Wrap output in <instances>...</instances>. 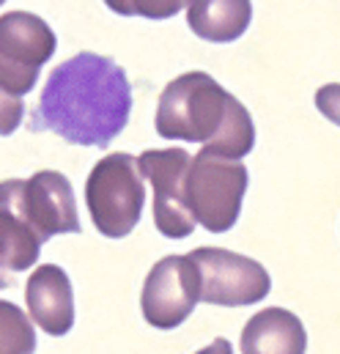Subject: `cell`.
<instances>
[{
  "instance_id": "6da1fadb",
  "label": "cell",
  "mask_w": 340,
  "mask_h": 354,
  "mask_svg": "<svg viewBox=\"0 0 340 354\" xmlns=\"http://www.w3.org/2000/svg\"><path fill=\"white\" fill-rule=\"evenodd\" d=\"M129 113L126 72L104 55L77 53L50 72L30 127L50 129L75 146L107 149L129 124Z\"/></svg>"
},
{
  "instance_id": "7a4b0ae2",
  "label": "cell",
  "mask_w": 340,
  "mask_h": 354,
  "mask_svg": "<svg viewBox=\"0 0 340 354\" xmlns=\"http://www.w3.org/2000/svg\"><path fill=\"white\" fill-rule=\"evenodd\" d=\"M154 129L165 140L200 143L203 151L228 160L247 157L255 146L253 115L206 72L170 80L157 102Z\"/></svg>"
},
{
  "instance_id": "3957f363",
  "label": "cell",
  "mask_w": 340,
  "mask_h": 354,
  "mask_svg": "<svg viewBox=\"0 0 340 354\" xmlns=\"http://www.w3.org/2000/svg\"><path fill=\"white\" fill-rule=\"evenodd\" d=\"M85 206L93 228L107 239L129 236L146 206V184L138 157L115 151L102 157L85 178Z\"/></svg>"
},
{
  "instance_id": "277c9868",
  "label": "cell",
  "mask_w": 340,
  "mask_h": 354,
  "mask_svg": "<svg viewBox=\"0 0 340 354\" xmlns=\"http://www.w3.org/2000/svg\"><path fill=\"white\" fill-rule=\"evenodd\" d=\"M247 184L250 174L239 160H228L200 149V154L192 157L184 181L187 209L192 220L211 234L231 231L242 214Z\"/></svg>"
},
{
  "instance_id": "5b68a950",
  "label": "cell",
  "mask_w": 340,
  "mask_h": 354,
  "mask_svg": "<svg viewBox=\"0 0 340 354\" xmlns=\"http://www.w3.org/2000/svg\"><path fill=\"white\" fill-rule=\"evenodd\" d=\"M55 47V30L39 14L6 11L0 17V88L19 99L28 96Z\"/></svg>"
},
{
  "instance_id": "8992f818",
  "label": "cell",
  "mask_w": 340,
  "mask_h": 354,
  "mask_svg": "<svg viewBox=\"0 0 340 354\" xmlns=\"http://www.w3.org/2000/svg\"><path fill=\"white\" fill-rule=\"evenodd\" d=\"M200 277V299L223 308L263 302L272 291V277L255 259L225 248H195L189 253Z\"/></svg>"
},
{
  "instance_id": "52a82bcc",
  "label": "cell",
  "mask_w": 340,
  "mask_h": 354,
  "mask_svg": "<svg viewBox=\"0 0 340 354\" xmlns=\"http://www.w3.org/2000/svg\"><path fill=\"white\" fill-rule=\"evenodd\" d=\"M200 302V277L189 256H165L151 266L140 294L143 319L157 330H176Z\"/></svg>"
},
{
  "instance_id": "ba28073f",
  "label": "cell",
  "mask_w": 340,
  "mask_h": 354,
  "mask_svg": "<svg viewBox=\"0 0 340 354\" xmlns=\"http://www.w3.org/2000/svg\"><path fill=\"white\" fill-rule=\"evenodd\" d=\"M189 162L192 154L184 149H149L138 157L140 174L154 189V225L168 239H187L198 225L184 195Z\"/></svg>"
},
{
  "instance_id": "9c48e42d",
  "label": "cell",
  "mask_w": 340,
  "mask_h": 354,
  "mask_svg": "<svg viewBox=\"0 0 340 354\" xmlns=\"http://www.w3.org/2000/svg\"><path fill=\"white\" fill-rule=\"evenodd\" d=\"M22 209L44 242L58 234L83 231L72 181L58 171H39L30 178H22Z\"/></svg>"
},
{
  "instance_id": "30bf717a",
  "label": "cell",
  "mask_w": 340,
  "mask_h": 354,
  "mask_svg": "<svg viewBox=\"0 0 340 354\" xmlns=\"http://www.w3.org/2000/svg\"><path fill=\"white\" fill-rule=\"evenodd\" d=\"M25 302L30 322L39 324L47 335L61 338L75 324V291L72 280L58 264L36 266L25 286Z\"/></svg>"
},
{
  "instance_id": "8fae6325",
  "label": "cell",
  "mask_w": 340,
  "mask_h": 354,
  "mask_svg": "<svg viewBox=\"0 0 340 354\" xmlns=\"http://www.w3.org/2000/svg\"><path fill=\"white\" fill-rule=\"evenodd\" d=\"M44 239L22 209V178L0 181V264L8 272H25L39 261Z\"/></svg>"
},
{
  "instance_id": "7c38bea8",
  "label": "cell",
  "mask_w": 340,
  "mask_h": 354,
  "mask_svg": "<svg viewBox=\"0 0 340 354\" xmlns=\"http://www.w3.org/2000/svg\"><path fill=\"white\" fill-rule=\"evenodd\" d=\"M242 354H305L308 333L296 313L285 308L258 310L242 330Z\"/></svg>"
},
{
  "instance_id": "4fadbf2b",
  "label": "cell",
  "mask_w": 340,
  "mask_h": 354,
  "mask_svg": "<svg viewBox=\"0 0 340 354\" xmlns=\"http://www.w3.org/2000/svg\"><path fill=\"white\" fill-rule=\"evenodd\" d=\"M253 22L250 0H187L189 30L211 44H228L245 36Z\"/></svg>"
},
{
  "instance_id": "5bb4252c",
  "label": "cell",
  "mask_w": 340,
  "mask_h": 354,
  "mask_svg": "<svg viewBox=\"0 0 340 354\" xmlns=\"http://www.w3.org/2000/svg\"><path fill=\"white\" fill-rule=\"evenodd\" d=\"M33 352H36V330L30 316L19 305L0 299V354Z\"/></svg>"
},
{
  "instance_id": "9a60e30c",
  "label": "cell",
  "mask_w": 340,
  "mask_h": 354,
  "mask_svg": "<svg viewBox=\"0 0 340 354\" xmlns=\"http://www.w3.org/2000/svg\"><path fill=\"white\" fill-rule=\"evenodd\" d=\"M104 6L113 14H121V17L170 19L187 6V0H104Z\"/></svg>"
},
{
  "instance_id": "2e32d148",
  "label": "cell",
  "mask_w": 340,
  "mask_h": 354,
  "mask_svg": "<svg viewBox=\"0 0 340 354\" xmlns=\"http://www.w3.org/2000/svg\"><path fill=\"white\" fill-rule=\"evenodd\" d=\"M25 118V102L0 88V138L14 135Z\"/></svg>"
},
{
  "instance_id": "e0dca14e",
  "label": "cell",
  "mask_w": 340,
  "mask_h": 354,
  "mask_svg": "<svg viewBox=\"0 0 340 354\" xmlns=\"http://www.w3.org/2000/svg\"><path fill=\"white\" fill-rule=\"evenodd\" d=\"M316 107L324 118L340 127V83H327L316 91Z\"/></svg>"
},
{
  "instance_id": "ac0fdd59",
  "label": "cell",
  "mask_w": 340,
  "mask_h": 354,
  "mask_svg": "<svg viewBox=\"0 0 340 354\" xmlns=\"http://www.w3.org/2000/svg\"><path fill=\"white\" fill-rule=\"evenodd\" d=\"M195 354H234V346H231L225 338H214L209 346H203L200 352H195Z\"/></svg>"
},
{
  "instance_id": "d6986e66",
  "label": "cell",
  "mask_w": 340,
  "mask_h": 354,
  "mask_svg": "<svg viewBox=\"0 0 340 354\" xmlns=\"http://www.w3.org/2000/svg\"><path fill=\"white\" fill-rule=\"evenodd\" d=\"M11 286V272L0 264V288H8Z\"/></svg>"
},
{
  "instance_id": "ffe728a7",
  "label": "cell",
  "mask_w": 340,
  "mask_h": 354,
  "mask_svg": "<svg viewBox=\"0 0 340 354\" xmlns=\"http://www.w3.org/2000/svg\"><path fill=\"white\" fill-rule=\"evenodd\" d=\"M3 3H6V0H0V6H3Z\"/></svg>"
}]
</instances>
